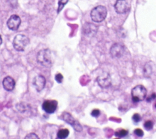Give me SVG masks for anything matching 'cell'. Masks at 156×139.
<instances>
[{"label": "cell", "mask_w": 156, "mask_h": 139, "mask_svg": "<svg viewBox=\"0 0 156 139\" xmlns=\"http://www.w3.org/2000/svg\"><path fill=\"white\" fill-rule=\"evenodd\" d=\"M107 14V10L105 6L98 5L93 8L90 13L91 20L96 22L99 23L104 20Z\"/></svg>", "instance_id": "cell-1"}, {"label": "cell", "mask_w": 156, "mask_h": 139, "mask_svg": "<svg viewBox=\"0 0 156 139\" xmlns=\"http://www.w3.org/2000/svg\"><path fill=\"white\" fill-rule=\"evenodd\" d=\"M37 62L43 66L50 67L52 65L51 52L49 49L40 50L37 55Z\"/></svg>", "instance_id": "cell-2"}, {"label": "cell", "mask_w": 156, "mask_h": 139, "mask_svg": "<svg viewBox=\"0 0 156 139\" xmlns=\"http://www.w3.org/2000/svg\"><path fill=\"white\" fill-rule=\"evenodd\" d=\"M29 43V38L23 34L16 35L13 41V46L15 50L23 51Z\"/></svg>", "instance_id": "cell-3"}, {"label": "cell", "mask_w": 156, "mask_h": 139, "mask_svg": "<svg viewBox=\"0 0 156 139\" xmlns=\"http://www.w3.org/2000/svg\"><path fill=\"white\" fill-rule=\"evenodd\" d=\"M147 94L146 88L142 85H138L133 87L131 91L133 101L140 102L145 99Z\"/></svg>", "instance_id": "cell-4"}, {"label": "cell", "mask_w": 156, "mask_h": 139, "mask_svg": "<svg viewBox=\"0 0 156 139\" xmlns=\"http://www.w3.org/2000/svg\"><path fill=\"white\" fill-rule=\"evenodd\" d=\"M21 24V19L17 15H12L7 21V25L9 29L16 30Z\"/></svg>", "instance_id": "cell-5"}, {"label": "cell", "mask_w": 156, "mask_h": 139, "mask_svg": "<svg viewBox=\"0 0 156 139\" xmlns=\"http://www.w3.org/2000/svg\"><path fill=\"white\" fill-rule=\"evenodd\" d=\"M97 82L101 87L107 88L111 85L112 79L110 74L105 72L98 77Z\"/></svg>", "instance_id": "cell-6"}, {"label": "cell", "mask_w": 156, "mask_h": 139, "mask_svg": "<svg viewBox=\"0 0 156 139\" xmlns=\"http://www.w3.org/2000/svg\"><path fill=\"white\" fill-rule=\"evenodd\" d=\"M57 102L55 100H46L42 104L43 110L48 113H53L57 109Z\"/></svg>", "instance_id": "cell-7"}, {"label": "cell", "mask_w": 156, "mask_h": 139, "mask_svg": "<svg viewBox=\"0 0 156 139\" xmlns=\"http://www.w3.org/2000/svg\"><path fill=\"white\" fill-rule=\"evenodd\" d=\"M124 52V46L120 43H114L110 48V54L113 58L121 57Z\"/></svg>", "instance_id": "cell-8"}, {"label": "cell", "mask_w": 156, "mask_h": 139, "mask_svg": "<svg viewBox=\"0 0 156 139\" xmlns=\"http://www.w3.org/2000/svg\"><path fill=\"white\" fill-rule=\"evenodd\" d=\"M114 7L116 12L119 14L125 13L129 10V5L125 0H117Z\"/></svg>", "instance_id": "cell-9"}, {"label": "cell", "mask_w": 156, "mask_h": 139, "mask_svg": "<svg viewBox=\"0 0 156 139\" xmlns=\"http://www.w3.org/2000/svg\"><path fill=\"white\" fill-rule=\"evenodd\" d=\"M46 84V79L42 75H38L34 77L33 80V85L35 90L40 92L44 87Z\"/></svg>", "instance_id": "cell-10"}, {"label": "cell", "mask_w": 156, "mask_h": 139, "mask_svg": "<svg viewBox=\"0 0 156 139\" xmlns=\"http://www.w3.org/2000/svg\"><path fill=\"white\" fill-rule=\"evenodd\" d=\"M2 86L5 90L10 91L14 89L15 82L12 77L7 76L4 77L2 80Z\"/></svg>", "instance_id": "cell-11"}, {"label": "cell", "mask_w": 156, "mask_h": 139, "mask_svg": "<svg viewBox=\"0 0 156 139\" xmlns=\"http://www.w3.org/2000/svg\"><path fill=\"white\" fill-rule=\"evenodd\" d=\"M85 34L88 35H94L97 31V27L91 23H85L83 27Z\"/></svg>", "instance_id": "cell-12"}, {"label": "cell", "mask_w": 156, "mask_h": 139, "mask_svg": "<svg viewBox=\"0 0 156 139\" xmlns=\"http://www.w3.org/2000/svg\"><path fill=\"white\" fill-rule=\"evenodd\" d=\"M16 109L21 113H25L29 112L31 109L30 104H28L25 102H20L16 105Z\"/></svg>", "instance_id": "cell-13"}, {"label": "cell", "mask_w": 156, "mask_h": 139, "mask_svg": "<svg viewBox=\"0 0 156 139\" xmlns=\"http://www.w3.org/2000/svg\"><path fill=\"white\" fill-rule=\"evenodd\" d=\"M62 119L64 121H65L66 123H68V124H70V125H73L74 123H75V121H76V120H75L74 119V118L72 116V115L70 114V113H69L68 112H63V113H62Z\"/></svg>", "instance_id": "cell-14"}, {"label": "cell", "mask_w": 156, "mask_h": 139, "mask_svg": "<svg viewBox=\"0 0 156 139\" xmlns=\"http://www.w3.org/2000/svg\"><path fill=\"white\" fill-rule=\"evenodd\" d=\"M69 134V131L68 129H61L58 131L57 134V138L59 139H65L68 136Z\"/></svg>", "instance_id": "cell-15"}, {"label": "cell", "mask_w": 156, "mask_h": 139, "mask_svg": "<svg viewBox=\"0 0 156 139\" xmlns=\"http://www.w3.org/2000/svg\"><path fill=\"white\" fill-rule=\"evenodd\" d=\"M69 0H58V8H57V13H58L64 7V6L67 4Z\"/></svg>", "instance_id": "cell-16"}, {"label": "cell", "mask_w": 156, "mask_h": 139, "mask_svg": "<svg viewBox=\"0 0 156 139\" xmlns=\"http://www.w3.org/2000/svg\"><path fill=\"white\" fill-rule=\"evenodd\" d=\"M72 127L77 132H80L82 130V126L80 125V124L77 121H75V123L72 125Z\"/></svg>", "instance_id": "cell-17"}, {"label": "cell", "mask_w": 156, "mask_h": 139, "mask_svg": "<svg viewBox=\"0 0 156 139\" xmlns=\"http://www.w3.org/2000/svg\"><path fill=\"white\" fill-rule=\"evenodd\" d=\"M127 134V131L124 129H121L120 130H118L115 132V135L118 136L119 137H125Z\"/></svg>", "instance_id": "cell-18"}, {"label": "cell", "mask_w": 156, "mask_h": 139, "mask_svg": "<svg viewBox=\"0 0 156 139\" xmlns=\"http://www.w3.org/2000/svg\"><path fill=\"white\" fill-rule=\"evenodd\" d=\"M24 139H40L38 136L35 133L28 134L24 138Z\"/></svg>", "instance_id": "cell-19"}, {"label": "cell", "mask_w": 156, "mask_h": 139, "mask_svg": "<svg viewBox=\"0 0 156 139\" xmlns=\"http://www.w3.org/2000/svg\"><path fill=\"white\" fill-rule=\"evenodd\" d=\"M144 127H145L146 129H147V130H151V129H152V127H153V123H152L151 121H150V120L147 121H146V122L144 123Z\"/></svg>", "instance_id": "cell-20"}, {"label": "cell", "mask_w": 156, "mask_h": 139, "mask_svg": "<svg viewBox=\"0 0 156 139\" xmlns=\"http://www.w3.org/2000/svg\"><path fill=\"white\" fill-rule=\"evenodd\" d=\"M63 77L62 74L60 73L57 74L55 76V79L58 83H61L63 80Z\"/></svg>", "instance_id": "cell-21"}, {"label": "cell", "mask_w": 156, "mask_h": 139, "mask_svg": "<svg viewBox=\"0 0 156 139\" xmlns=\"http://www.w3.org/2000/svg\"><path fill=\"white\" fill-rule=\"evenodd\" d=\"M134 133H135V134H136L138 137H142L143 135V134H144L143 131L141 129H135Z\"/></svg>", "instance_id": "cell-22"}, {"label": "cell", "mask_w": 156, "mask_h": 139, "mask_svg": "<svg viewBox=\"0 0 156 139\" xmlns=\"http://www.w3.org/2000/svg\"><path fill=\"white\" fill-rule=\"evenodd\" d=\"M91 115L94 117H97L100 115V111L98 109H94L92 110Z\"/></svg>", "instance_id": "cell-23"}, {"label": "cell", "mask_w": 156, "mask_h": 139, "mask_svg": "<svg viewBox=\"0 0 156 139\" xmlns=\"http://www.w3.org/2000/svg\"><path fill=\"white\" fill-rule=\"evenodd\" d=\"M132 119H133V120L135 122H136V123H137V122H139V121H140L141 117H140V116L139 114L135 113V114H134V115H133Z\"/></svg>", "instance_id": "cell-24"}, {"label": "cell", "mask_w": 156, "mask_h": 139, "mask_svg": "<svg viewBox=\"0 0 156 139\" xmlns=\"http://www.w3.org/2000/svg\"><path fill=\"white\" fill-rule=\"evenodd\" d=\"M2 39L1 35H0V45L2 44Z\"/></svg>", "instance_id": "cell-25"}, {"label": "cell", "mask_w": 156, "mask_h": 139, "mask_svg": "<svg viewBox=\"0 0 156 139\" xmlns=\"http://www.w3.org/2000/svg\"><path fill=\"white\" fill-rule=\"evenodd\" d=\"M155 107H156V102H155Z\"/></svg>", "instance_id": "cell-26"}, {"label": "cell", "mask_w": 156, "mask_h": 139, "mask_svg": "<svg viewBox=\"0 0 156 139\" xmlns=\"http://www.w3.org/2000/svg\"><path fill=\"white\" fill-rule=\"evenodd\" d=\"M115 139H119V138H115Z\"/></svg>", "instance_id": "cell-27"}]
</instances>
